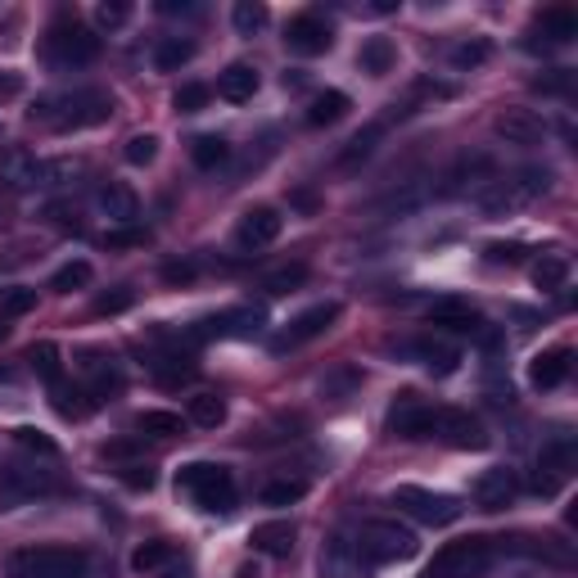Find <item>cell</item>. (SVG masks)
Here are the masks:
<instances>
[{
	"instance_id": "f907efd6",
	"label": "cell",
	"mask_w": 578,
	"mask_h": 578,
	"mask_svg": "<svg viewBox=\"0 0 578 578\" xmlns=\"http://www.w3.org/2000/svg\"><path fill=\"white\" fill-rule=\"evenodd\" d=\"M123 483H132V489H155V470H149V466H127Z\"/></svg>"
},
{
	"instance_id": "8992f818",
	"label": "cell",
	"mask_w": 578,
	"mask_h": 578,
	"mask_svg": "<svg viewBox=\"0 0 578 578\" xmlns=\"http://www.w3.org/2000/svg\"><path fill=\"white\" fill-rule=\"evenodd\" d=\"M497 552L489 538H462V542H447L443 552L425 565V578H483L493 569Z\"/></svg>"
},
{
	"instance_id": "d590c367",
	"label": "cell",
	"mask_w": 578,
	"mask_h": 578,
	"mask_svg": "<svg viewBox=\"0 0 578 578\" xmlns=\"http://www.w3.org/2000/svg\"><path fill=\"white\" fill-rule=\"evenodd\" d=\"M565 281H569V258L542 254V262L533 267V285L538 290H565Z\"/></svg>"
},
{
	"instance_id": "cb8c5ba5",
	"label": "cell",
	"mask_w": 578,
	"mask_h": 578,
	"mask_svg": "<svg viewBox=\"0 0 578 578\" xmlns=\"http://www.w3.org/2000/svg\"><path fill=\"white\" fill-rule=\"evenodd\" d=\"M100 208H104V218L118 222V226H132V222L140 218V199H136V190L118 186V181H109V186L100 190Z\"/></svg>"
},
{
	"instance_id": "9c48e42d",
	"label": "cell",
	"mask_w": 578,
	"mask_h": 578,
	"mask_svg": "<svg viewBox=\"0 0 578 578\" xmlns=\"http://www.w3.org/2000/svg\"><path fill=\"white\" fill-rule=\"evenodd\" d=\"M357 546L371 565H393V561L416 556V533L403 529L398 520H367L357 529Z\"/></svg>"
},
{
	"instance_id": "52a82bcc",
	"label": "cell",
	"mask_w": 578,
	"mask_h": 578,
	"mask_svg": "<svg viewBox=\"0 0 578 578\" xmlns=\"http://www.w3.org/2000/svg\"><path fill=\"white\" fill-rule=\"evenodd\" d=\"M46 54H50L54 69H86L90 59L100 54V37L90 33L86 23H77V19L64 14V19H54V27H50Z\"/></svg>"
},
{
	"instance_id": "44dd1931",
	"label": "cell",
	"mask_w": 578,
	"mask_h": 578,
	"mask_svg": "<svg viewBox=\"0 0 578 578\" xmlns=\"http://www.w3.org/2000/svg\"><path fill=\"white\" fill-rule=\"evenodd\" d=\"M403 353L434 376H452L456 361H462V353H456L452 344H443V340H411V344H403Z\"/></svg>"
},
{
	"instance_id": "ee69618b",
	"label": "cell",
	"mask_w": 578,
	"mask_h": 578,
	"mask_svg": "<svg viewBox=\"0 0 578 578\" xmlns=\"http://www.w3.org/2000/svg\"><path fill=\"white\" fill-rule=\"evenodd\" d=\"M235 33H245V37H254L258 33V27L267 23V10L262 5H254V0H239V5H235Z\"/></svg>"
},
{
	"instance_id": "5b68a950",
	"label": "cell",
	"mask_w": 578,
	"mask_h": 578,
	"mask_svg": "<svg viewBox=\"0 0 578 578\" xmlns=\"http://www.w3.org/2000/svg\"><path fill=\"white\" fill-rule=\"evenodd\" d=\"M64 483H59L54 470L37 466V456L33 462H23V456H14V462L0 466V511H19L27 502H37V497H50L59 493Z\"/></svg>"
},
{
	"instance_id": "d6986e66",
	"label": "cell",
	"mask_w": 578,
	"mask_h": 578,
	"mask_svg": "<svg viewBox=\"0 0 578 578\" xmlns=\"http://www.w3.org/2000/svg\"><path fill=\"white\" fill-rule=\"evenodd\" d=\"M434 430H439V407L403 403L389 411V434H398V439H434Z\"/></svg>"
},
{
	"instance_id": "11a10c76",
	"label": "cell",
	"mask_w": 578,
	"mask_h": 578,
	"mask_svg": "<svg viewBox=\"0 0 578 578\" xmlns=\"http://www.w3.org/2000/svg\"><path fill=\"white\" fill-rule=\"evenodd\" d=\"M199 5H190V0H159V14H195Z\"/></svg>"
},
{
	"instance_id": "db71d44e",
	"label": "cell",
	"mask_w": 578,
	"mask_h": 578,
	"mask_svg": "<svg viewBox=\"0 0 578 578\" xmlns=\"http://www.w3.org/2000/svg\"><path fill=\"white\" fill-rule=\"evenodd\" d=\"M163 281H172V285L195 281V267H190V262H168V267H163Z\"/></svg>"
},
{
	"instance_id": "e575fe53",
	"label": "cell",
	"mask_w": 578,
	"mask_h": 578,
	"mask_svg": "<svg viewBox=\"0 0 578 578\" xmlns=\"http://www.w3.org/2000/svg\"><path fill=\"white\" fill-rule=\"evenodd\" d=\"M172 556H176V552H172V542H163V538L140 542L136 552H132V569H136V574H155V569H163Z\"/></svg>"
},
{
	"instance_id": "6da1fadb",
	"label": "cell",
	"mask_w": 578,
	"mask_h": 578,
	"mask_svg": "<svg viewBox=\"0 0 578 578\" xmlns=\"http://www.w3.org/2000/svg\"><path fill=\"white\" fill-rule=\"evenodd\" d=\"M113 113V96L100 86H77L64 96H46L33 109V123L50 127V132H82V127H100Z\"/></svg>"
},
{
	"instance_id": "c3c4849f",
	"label": "cell",
	"mask_w": 578,
	"mask_h": 578,
	"mask_svg": "<svg viewBox=\"0 0 578 578\" xmlns=\"http://www.w3.org/2000/svg\"><path fill=\"white\" fill-rule=\"evenodd\" d=\"M96 19H100L104 27H123V23L132 19V5H127V0H113V5H100V10H96Z\"/></svg>"
},
{
	"instance_id": "7402d4cb",
	"label": "cell",
	"mask_w": 578,
	"mask_h": 578,
	"mask_svg": "<svg viewBox=\"0 0 578 578\" xmlns=\"http://www.w3.org/2000/svg\"><path fill=\"white\" fill-rule=\"evenodd\" d=\"M294 538H298V529L290 520H267V525H258L249 533L254 552H262V556H290L294 552Z\"/></svg>"
},
{
	"instance_id": "30bf717a",
	"label": "cell",
	"mask_w": 578,
	"mask_h": 578,
	"mask_svg": "<svg viewBox=\"0 0 578 578\" xmlns=\"http://www.w3.org/2000/svg\"><path fill=\"white\" fill-rule=\"evenodd\" d=\"M54 172H64V168H54V163H46L37 155H27V149H5V155H0V186L14 190V195L50 186Z\"/></svg>"
},
{
	"instance_id": "7bdbcfd3",
	"label": "cell",
	"mask_w": 578,
	"mask_h": 578,
	"mask_svg": "<svg viewBox=\"0 0 578 578\" xmlns=\"http://www.w3.org/2000/svg\"><path fill=\"white\" fill-rule=\"evenodd\" d=\"M208 96H212L208 86H199V82H186V86H181L176 96H172V109H176V113H199V109L208 104Z\"/></svg>"
},
{
	"instance_id": "91938a15",
	"label": "cell",
	"mask_w": 578,
	"mask_h": 578,
	"mask_svg": "<svg viewBox=\"0 0 578 578\" xmlns=\"http://www.w3.org/2000/svg\"><path fill=\"white\" fill-rule=\"evenodd\" d=\"M0 340H10V325L5 321H0Z\"/></svg>"
},
{
	"instance_id": "ab89813d",
	"label": "cell",
	"mask_w": 578,
	"mask_h": 578,
	"mask_svg": "<svg viewBox=\"0 0 578 578\" xmlns=\"http://www.w3.org/2000/svg\"><path fill=\"white\" fill-rule=\"evenodd\" d=\"M303 281H308V267H303V262H290V267H281V271H271V276L262 281V290H267V294H290V290L303 285Z\"/></svg>"
},
{
	"instance_id": "9a60e30c",
	"label": "cell",
	"mask_w": 578,
	"mask_h": 578,
	"mask_svg": "<svg viewBox=\"0 0 578 578\" xmlns=\"http://www.w3.org/2000/svg\"><path fill=\"white\" fill-rule=\"evenodd\" d=\"M285 46H290L294 54H325V50L334 46V27H330L321 14H298V19H290V27H285Z\"/></svg>"
},
{
	"instance_id": "f35d334b",
	"label": "cell",
	"mask_w": 578,
	"mask_h": 578,
	"mask_svg": "<svg viewBox=\"0 0 578 578\" xmlns=\"http://www.w3.org/2000/svg\"><path fill=\"white\" fill-rule=\"evenodd\" d=\"M380 132H384L380 123H371V127H361V132H357V136L348 140V149H344V159H340V163H344V168H353V163H361V159H371V149H376Z\"/></svg>"
},
{
	"instance_id": "d4e9b609",
	"label": "cell",
	"mask_w": 578,
	"mask_h": 578,
	"mask_svg": "<svg viewBox=\"0 0 578 578\" xmlns=\"http://www.w3.org/2000/svg\"><path fill=\"white\" fill-rule=\"evenodd\" d=\"M357 64H361V73L384 77V73H393V64H398V46H393L389 37H371V41H361Z\"/></svg>"
},
{
	"instance_id": "ffe728a7",
	"label": "cell",
	"mask_w": 578,
	"mask_h": 578,
	"mask_svg": "<svg viewBox=\"0 0 578 578\" xmlns=\"http://www.w3.org/2000/svg\"><path fill=\"white\" fill-rule=\"evenodd\" d=\"M569 367H574V348L569 344H556L529 361V384L533 389H561L569 380Z\"/></svg>"
},
{
	"instance_id": "680465c9",
	"label": "cell",
	"mask_w": 578,
	"mask_h": 578,
	"mask_svg": "<svg viewBox=\"0 0 578 578\" xmlns=\"http://www.w3.org/2000/svg\"><path fill=\"white\" fill-rule=\"evenodd\" d=\"M235 578H262V574H258V565L249 561V565H239V569H235Z\"/></svg>"
},
{
	"instance_id": "f1b7e54d",
	"label": "cell",
	"mask_w": 578,
	"mask_h": 578,
	"mask_svg": "<svg viewBox=\"0 0 578 578\" xmlns=\"http://www.w3.org/2000/svg\"><path fill=\"white\" fill-rule=\"evenodd\" d=\"M50 398H54V411H59V416H69V420H82L90 407H96V393H86V389H69L64 380L50 384Z\"/></svg>"
},
{
	"instance_id": "9f6ffc18",
	"label": "cell",
	"mask_w": 578,
	"mask_h": 578,
	"mask_svg": "<svg viewBox=\"0 0 578 578\" xmlns=\"http://www.w3.org/2000/svg\"><path fill=\"white\" fill-rule=\"evenodd\" d=\"M19 90H23V77H19V73H5V77H0V100L19 96Z\"/></svg>"
},
{
	"instance_id": "3957f363",
	"label": "cell",
	"mask_w": 578,
	"mask_h": 578,
	"mask_svg": "<svg viewBox=\"0 0 578 578\" xmlns=\"http://www.w3.org/2000/svg\"><path fill=\"white\" fill-rule=\"evenodd\" d=\"M546 190H552V172L546 168H520L511 176H493L479 195V208L489 212V218H506V212L529 208L533 199H542Z\"/></svg>"
},
{
	"instance_id": "484cf974",
	"label": "cell",
	"mask_w": 578,
	"mask_h": 578,
	"mask_svg": "<svg viewBox=\"0 0 578 578\" xmlns=\"http://www.w3.org/2000/svg\"><path fill=\"white\" fill-rule=\"evenodd\" d=\"M497 136H506L511 145H538L542 140V118L515 109V113H502L497 118Z\"/></svg>"
},
{
	"instance_id": "ba28073f",
	"label": "cell",
	"mask_w": 578,
	"mask_h": 578,
	"mask_svg": "<svg viewBox=\"0 0 578 578\" xmlns=\"http://www.w3.org/2000/svg\"><path fill=\"white\" fill-rule=\"evenodd\" d=\"M393 506H403L411 520L430 525V529H447L462 520V502L452 493H434V489H420V483H398L393 489Z\"/></svg>"
},
{
	"instance_id": "8fae6325",
	"label": "cell",
	"mask_w": 578,
	"mask_h": 578,
	"mask_svg": "<svg viewBox=\"0 0 578 578\" xmlns=\"http://www.w3.org/2000/svg\"><path fill=\"white\" fill-rule=\"evenodd\" d=\"M321 578H371V561L361 556L353 533H334L321 552Z\"/></svg>"
},
{
	"instance_id": "8d00e7d4",
	"label": "cell",
	"mask_w": 578,
	"mask_h": 578,
	"mask_svg": "<svg viewBox=\"0 0 578 578\" xmlns=\"http://www.w3.org/2000/svg\"><path fill=\"white\" fill-rule=\"evenodd\" d=\"M136 430L149 439H172V434H181V416L176 411H140Z\"/></svg>"
},
{
	"instance_id": "bcb514c9",
	"label": "cell",
	"mask_w": 578,
	"mask_h": 578,
	"mask_svg": "<svg viewBox=\"0 0 578 578\" xmlns=\"http://www.w3.org/2000/svg\"><path fill=\"white\" fill-rule=\"evenodd\" d=\"M489 54H493L489 41H466V46H456V50H452V64H456V69H479Z\"/></svg>"
},
{
	"instance_id": "b9f144b4",
	"label": "cell",
	"mask_w": 578,
	"mask_h": 578,
	"mask_svg": "<svg viewBox=\"0 0 578 578\" xmlns=\"http://www.w3.org/2000/svg\"><path fill=\"white\" fill-rule=\"evenodd\" d=\"M27 361H33V371H37L46 384H59V348H54V344H37L33 353H27Z\"/></svg>"
},
{
	"instance_id": "4dcf8cb0",
	"label": "cell",
	"mask_w": 578,
	"mask_h": 578,
	"mask_svg": "<svg viewBox=\"0 0 578 578\" xmlns=\"http://www.w3.org/2000/svg\"><path fill=\"white\" fill-rule=\"evenodd\" d=\"M344 113H348V96H344V90H321V96L308 104V123L312 127H330V123H340Z\"/></svg>"
},
{
	"instance_id": "7c38bea8",
	"label": "cell",
	"mask_w": 578,
	"mask_h": 578,
	"mask_svg": "<svg viewBox=\"0 0 578 578\" xmlns=\"http://www.w3.org/2000/svg\"><path fill=\"white\" fill-rule=\"evenodd\" d=\"M569 470H574V439L569 434H556L552 443H542V452H538L533 493H556L561 483L569 479Z\"/></svg>"
},
{
	"instance_id": "60d3db41",
	"label": "cell",
	"mask_w": 578,
	"mask_h": 578,
	"mask_svg": "<svg viewBox=\"0 0 578 578\" xmlns=\"http://www.w3.org/2000/svg\"><path fill=\"white\" fill-rule=\"evenodd\" d=\"M303 493H308V483H303V479H276V483H267V489H262V502L267 506H290Z\"/></svg>"
},
{
	"instance_id": "83f0119b",
	"label": "cell",
	"mask_w": 578,
	"mask_h": 578,
	"mask_svg": "<svg viewBox=\"0 0 578 578\" xmlns=\"http://www.w3.org/2000/svg\"><path fill=\"white\" fill-rule=\"evenodd\" d=\"M430 317H434V325L456 330V334H483V317L475 308H466V303H439Z\"/></svg>"
},
{
	"instance_id": "7a4b0ae2",
	"label": "cell",
	"mask_w": 578,
	"mask_h": 578,
	"mask_svg": "<svg viewBox=\"0 0 578 578\" xmlns=\"http://www.w3.org/2000/svg\"><path fill=\"white\" fill-rule=\"evenodd\" d=\"M10 578H100V565L73 546H23L5 561Z\"/></svg>"
},
{
	"instance_id": "7dc6e473",
	"label": "cell",
	"mask_w": 578,
	"mask_h": 578,
	"mask_svg": "<svg viewBox=\"0 0 578 578\" xmlns=\"http://www.w3.org/2000/svg\"><path fill=\"white\" fill-rule=\"evenodd\" d=\"M14 439H19V447L41 452V456H54V452H59V447H54V439H46L41 430H33V425H23V430H14Z\"/></svg>"
},
{
	"instance_id": "e0dca14e",
	"label": "cell",
	"mask_w": 578,
	"mask_h": 578,
	"mask_svg": "<svg viewBox=\"0 0 578 578\" xmlns=\"http://www.w3.org/2000/svg\"><path fill=\"white\" fill-rule=\"evenodd\" d=\"M434 439L452 443V447H489V434L470 411H456V407H439V430Z\"/></svg>"
},
{
	"instance_id": "ac0fdd59",
	"label": "cell",
	"mask_w": 578,
	"mask_h": 578,
	"mask_svg": "<svg viewBox=\"0 0 578 578\" xmlns=\"http://www.w3.org/2000/svg\"><path fill=\"white\" fill-rule=\"evenodd\" d=\"M262 308H235V312H222L195 330V340H226V334H239V340H249V334L262 330Z\"/></svg>"
},
{
	"instance_id": "277c9868",
	"label": "cell",
	"mask_w": 578,
	"mask_h": 578,
	"mask_svg": "<svg viewBox=\"0 0 578 578\" xmlns=\"http://www.w3.org/2000/svg\"><path fill=\"white\" fill-rule=\"evenodd\" d=\"M176 493H186L208 515H226L235 506V479L218 462H190L176 470Z\"/></svg>"
},
{
	"instance_id": "f6af8a7d",
	"label": "cell",
	"mask_w": 578,
	"mask_h": 578,
	"mask_svg": "<svg viewBox=\"0 0 578 578\" xmlns=\"http://www.w3.org/2000/svg\"><path fill=\"white\" fill-rule=\"evenodd\" d=\"M123 155H127V163H136V168L155 163V155H159V136H155V132H145V136H132Z\"/></svg>"
},
{
	"instance_id": "f546056e",
	"label": "cell",
	"mask_w": 578,
	"mask_h": 578,
	"mask_svg": "<svg viewBox=\"0 0 578 578\" xmlns=\"http://www.w3.org/2000/svg\"><path fill=\"white\" fill-rule=\"evenodd\" d=\"M190 59H195V41L190 37H163L155 46V69L159 73H176L181 64H190Z\"/></svg>"
},
{
	"instance_id": "816d5d0a",
	"label": "cell",
	"mask_w": 578,
	"mask_h": 578,
	"mask_svg": "<svg viewBox=\"0 0 578 578\" xmlns=\"http://www.w3.org/2000/svg\"><path fill=\"white\" fill-rule=\"evenodd\" d=\"M127 308H132V294H127V290H123V294H104V298L96 303V312H104V317H109V312H127Z\"/></svg>"
},
{
	"instance_id": "4fadbf2b",
	"label": "cell",
	"mask_w": 578,
	"mask_h": 578,
	"mask_svg": "<svg viewBox=\"0 0 578 578\" xmlns=\"http://www.w3.org/2000/svg\"><path fill=\"white\" fill-rule=\"evenodd\" d=\"M281 226H285V218L271 204H258V208H249L245 218H239V226H235V245L239 249H267L271 239L281 235Z\"/></svg>"
},
{
	"instance_id": "836d02e7",
	"label": "cell",
	"mask_w": 578,
	"mask_h": 578,
	"mask_svg": "<svg viewBox=\"0 0 578 578\" xmlns=\"http://www.w3.org/2000/svg\"><path fill=\"white\" fill-rule=\"evenodd\" d=\"M90 276H96V271H90V262L86 258H73V262H64L50 276V290L54 294H73V290H86L90 285Z\"/></svg>"
},
{
	"instance_id": "74e56055",
	"label": "cell",
	"mask_w": 578,
	"mask_h": 578,
	"mask_svg": "<svg viewBox=\"0 0 578 578\" xmlns=\"http://www.w3.org/2000/svg\"><path fill=\"white\" fill-rule=\"evenodd\" d=\"M33 308H37V290H27V285L0 290V317H23V312H33Z\"/></svg>"
},
{
	"instance_id": "5bb4252c",
	"label": "cell",
	"mask_w": 578,
	"mask_h": 578,
	"mask_svg": "<svg viewBox=\"0 0 578 578\" xmlns=\"http://www.w3.org/2000/svg\"><path fill=\"white\" fill-rule=\"evenodd\" d=\"M334 321H340V303H317V308L298 312V317L290 321V330H285L281 340H276V353H285V348H298V344L317 340V334H325Z\"/></svg>"
},
{
	"instance_id": "f5cc1de1",
	"label": "cell",
	"mask_w": 578,
	"mask_h": 578,
	"mask_svg": "<svg viewBox=\"0 0 578 578\" xmlns=\"http://www.w3.org/2000/svg\"><path fill=\"white\" fill-rule=\"evenodd\" d=\"M525 249L520 245H489V262H520Z\"/></svg>"
},
{
	"instance_id": "2e32d148",
	"label": "cell",
	"mask_w": 578,
	"mask_h": 578,
	"mask_svg": "<svg viewBox=\"0 0 578 578\" xmlns=\"http://www.w3.org/2000/svg\"><path fill=\"white\" fill-rule=\"evenodd\" d=\"M470 493L483 511H502V506H511L515 497H520V479H515V470H506V466H493V470H483L475 479Z\"/></svg>"
},
{
	"instance_id": "6f0895ef",
	"label": "cell",
	"mask_w": 578,
	"mask_h": 578,
	"mask_svg": "<svg viewBox=\"0 0 578 578\" xmlns=\"http://www.w3.org/2000/svg\"><path fill=\"white\" fill-rule=\"evenodd\" d=\"M371 10H376V14H393V10H398V0H376Z\"/></svg>"
},
{
	"instance_id": "1f68e13d",
	"label": "cell",
	"mask_w": 578,
	"mask_h": 578,
	"mask_svg": "<svg viewBox=\"0 0 578 578\" xmlns=\"http://www.w3.org/2000/svg\"><path fill=\"white\" fill-rule=\"evenodd\" d=\"M190 159H195V168H204V172H218V168L231 159V145H226L222 136H195V140H190Z\"/></svg>"
},
{
	"instance_id": "681fc988",
	"label": "cell",
	"mask_w": 578,
	"mask_h": 578,
	"mask_svg": "<svg viewBox=\"0 0 578 578\" xmlns=\"http://www.w3.org/2000/svg\"><path fill=\"white\" fill-rule=\"evenodd\" d=\"M109 249H132V245H145V231H109L104 235Z\"/></svg>"
},
{
	"instance_id": "4316f807",
	"label": "cell",
	"mask_w": 578,
	"mask_h": 578,
	"mask_svg": "<svg viewBox=\"0 0 578 578\" xmlns=\"http://www.w3.org/2000/svg\"><path fill=\"white\" fill-rule=\"evenodd\" d=\"M538 33H542L546 41L565 46V41H574V37H578V14H574L569 5H552V10H542V14H538Z\"/></svg>"
},
{
	"instance_id": "603a6c76",
	"label": "cell",
	"mask_w": 578,
	"mask_h": 578,
	"mask_svg": "<svg viewBox=\"0 0 578 578\" xmlns=\"http://www.w3.org/2000/svg\"><path fill=\"white\" fill-rule=\"evenodd\" d=\"M218 96L231 100V104H249L258 96V69L254 64H231L222 77H218Z\"/></svg>"
},
{
	"instance_id": "d6a6232c",
	"label": "cell",
	"mask_w": 578,
	"mask_h": 578,
	"mask_svg": "<svg viewBox=\"0 0 578 578\" xmlns=\"http://www.w3.org/2000/svg\"><path fill=\"white\" fill-rule=\"evenodd\" d=\"M190 420L199 425V430H218V425L226 420V398H218V393H195V398H190Z\"/></svg>"
}]
</instances>
